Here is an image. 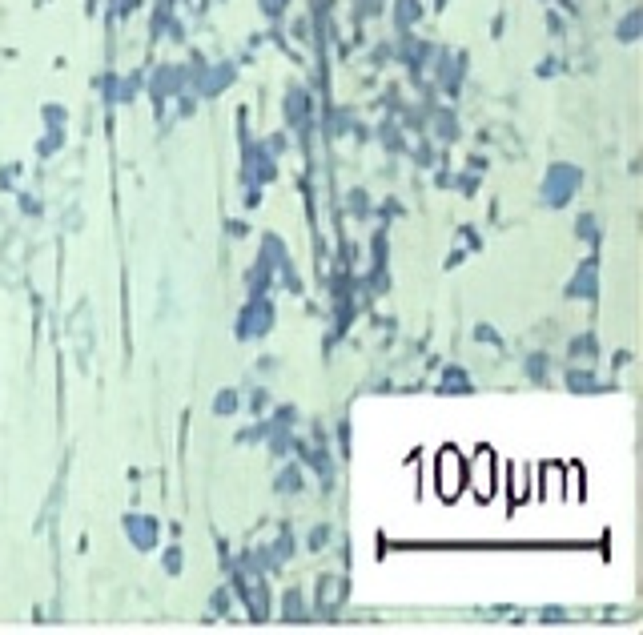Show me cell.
Wrapping results in <instances>:
<instances>
[{
	"label": "cell",
	"instance_id": "277c9868",
	"mask_svg": "<svg viewBox=\"0 0 643 635\" xmlns=\"http://www.w3.org/2000/svg\"><path fill=\"white\" fill-rule=\"evenodd\" d=\"M567 483H563V499H583V471L579 467H563Z\"/></svg>",
	"mask_w": 643,
	"mask_h": 635
},
{
	"label": "cell",
	"instance_id": "7a4b0ae2",
	"mask_svg": "<svg viewBox=\"0 0 643 635\" xmlns=\"http://www.w3.org/2000/svg\"><path fill=\"white\" fill-rule=\"evenodd\" d=\"M434 490L442 495V499H458L466 490V458L454 451V446H447V451H438V458H434Z\"/></svg>",
	"mask_w": 643,
	"mask_h": 635
},
{
	"label": "cell",
	"instance_id": "6da1fadb",
	"mask_svg": "<svg viewBox=\"0 0 643 635\" xmlns=\"http://www.w3.org/2000/svg\"><path fill=\"white\" fill-rule=\"evenodd\" d=\"M466 490H475V499H495L498 490H503V467L495 462V455L491 451H475V458H470V467H466Z\"/></svg>",
	"mask_w": 643,
	"mask_h": 635
},
{
	"label": "cell",
	"instance_id": "3957f363",
	"mask_svg": "<svg viewBox=\"0 0 643 635\" xmlns=\"http://www.w3.org/2000/svg\"><path fill=\"white\" fill-rule=\"evenodd\" d=\"M527 490H535V495L547 499V503H559V499H563V467H547L543 479H535Z\"/></svg>",
	"mask_w": 643,
	"mask_h": 635
}]
</instances>
